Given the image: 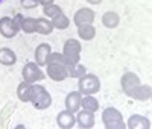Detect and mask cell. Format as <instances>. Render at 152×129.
I'll return each instance as SVG.
<instances>
[{"mask_svg":"<svg viewBox=\"0 0 152 129\" xmlns=\"http://www.w3.org/2000/svg\"><path fill=\"white\" fill-rule=\"evenodd\" d=\"M151 96H152V88H151L149 85H142V84L138 85L134 91L129 94V97H132V99H135V100H140V102L149 100Z\"/></svg>","mask_w":152,"mask_h":129,"instance_id":"cell-16","label":"cell"},{"mask_svg":"<svg viewBox=\"0 0 152 129\" xmlns=\"http://www.w3.org/2000/svg\"><path fill=\"white\" fill-rule=\"evenodd\" d=\"M52 52V47H50V44L47 43H41L40 46H37L35 49V62H37V66H46V61H47V56L49 53Z\"/></svg>","mask_w":152,"mask_h":129,"instance_id":"cell-12","label":"cell"},{"mask_svg":"<svg viewBox=\"0 0 152 129\" xmlns=\"http://www.w3.org/2000/svg\"><path fill=\"white\" fill-rule=\"evenodd\" d=\"M61 12H62V9L58 5H55V3H50V5H44L43 6V14H44L46 18H53L58 14H61Z\"/></svg>","mask_w":152,"mask_h":129,"instance_id":"cell-26","label":"cell"},{"mask_svg":"<svg viewBox=\"0 0 152 129\" xmlns=\"http://www.w3.org/2000/svg\"><path fill=\"white\" fill-rule=\"evenodd\" d=\"M78 35L84 41H91L96 35V29L91 24H84V26H79L78 28Z\"/></svg>","mask_w":152,"mask_h":129,"instance_id":"cell-22","label":"cell"},{"mask_svg":"<svg viewBox=\"0 0 152 129\" xmlns=\"http://www.w3.org/2000/svg\"><path fill=\"white\" fill-rule=\"evenodd\" d=\"M120 85H122V91H123L126 96H129L134 90L140 85V77H138L135 73H132V71H128V73H125V74L122 76Z\"/></svg>","mask_w":152,"mask_h":129,"instance_id":"cell-7","label":"cell"},{"mask_svg":"<svg viewBox=\"0 0 152 129\" xmlns=\"http://www.w3.org/2000/svg\"><path fill=\"white\" fill-rule=\"evenodd\" d=\"M120 23V17L117 12H113V11H108L102 15V24L108 29H116Z\"/></svg>","mask_w":152,"mask_h":129,"instance_id":"cell-18","label":"cell"},{"mask_svg":"<svg viewBox=\"0 0 152 129\" xmlns=\"http://www.w3.org/2000/svg\"><path fill=\"white\" fill-rule=\"evenodd\" d=\"M21 74H23V81H26L29 84H35L38 81H43L46 77V74L43 73L40 66H37V62H28L23 67Z\"/></svg>","mask_w":152,"mask_h":129,"instance_id":"cell-5","label":"cell"},{"mask_svg":"<svg viewBox=\"0 0 152 129\" xmlns=\"http://www.w3.org/2000/svg\"><path fill=\"white\" fill-rule=\"evenodd\" d=\"M81 50H82V46L78 40H67L64 43V49H62V55L66 58V62L67 66H72V64H76L81 61Z\"/></svg>","mask_w":152,"mask_h":129,"instance_id":"cell-4","label":"cell"},{"mask_svg":"<svg viewBox=\"0 0 152 129\" xmlns=\"http://www.w3.org/2000/svg\"><path fill=\"white\" fill-rule=\"evenodd\" d=\"M102 122L107 129H125L126 128V123L123 122V117H122V112L114 106H108L102 112Z\"/></svg>","mask_w":152,"mask_h":129,"instance_id":"cell-2","label":"cell"},{"mask_svg":"<svg viewBox=\"0 0 152 129\" xmlns=\"http://www.w3.org/2000/svg\"><path fill=\"white\" fill-rule=\"evenodd\" d=\"M20 31L18 23L11 17H2L0 18V34L5 38H14Z\"/></svg>","mask_w":152,"mask_h":129,"instance_id":"cell-6","label":"cell"},{"mask_svg":"<svg viewBox=\"0 0 152 129\" xmlns=\"http://www.w3.org/2000/svg\"><path fill=\"white\" fill-rule=\"evenodd\" d=\"M17 62V55L14 53V50H11L9 47H2L0 49V64L2 66H14Z\"/></svg>","mask_w":152,"mask_h":129,"instance_id":"cell-17","label":"cell"},{"mask_svg":"<svg viewBox=\"0 0 152 129\" xmlns=\"http://www.w3.org/2000/svg\"><path fill=\"white\" fill-rule=\"evenodd\" d=\"M37 2L38 3H40V5H50V3H53V0H37Z\"/></svg>","mask_w":152,"mask_h":129,"instance_id":"cell-28","label":"cell"},{"mask_svg":"<svg viewBox=\"0 0 152 129\" xmlns=\"http://www.w3.org/2000/svg\"><path fill=\"white\" fill-rule=\"evenodd\" d=\"M52 24H53L55 29L64 31V29H67L70 26V20H69V17L64 14V12H61V14H58L56 17L52 18Z\"/></svg>","mask_w":152,"mask_h":129,"instance_id":"cell-23","label":"cell"},{"mask_svg":"<svg viewBox=\"0 0 152 129\" xmlns=\"http://www.w3.org/2000/svg\"><path fill=\"white\" fill-rule=\"evenodd\" d=\"M76 123L82 129H91L94 126V115L90 111H79L76 115Z\"/></svg>","mask_w":152,"mask_h":129,"instance_id":"cell-13","label":"cell"},{"mask_svg":"<svg viewBox=\"0 0 152 129\" xmlns=\"http://www.w3.org/2000/svg\"><path fill=\"white\" fill-rule=\"evenodd\" d=\"M29 102L34 105L35 109L43 111L47 109L50 105H52V96L47 90L41 85H34L32 84V90H31V99Z\"/></svg>","mask_w":152,"mask_h":129,"instance_id":"cell-1","label":"cell"},{"mask_svg":"<svg viewBox=\"0 0 152 129\" xmlns=\"http://www.w3.org/2000/svg\"><path fill=\"white\" fill-rule=\"evenodd\" d=\"M81 100H82V94L79 91H72L67 94L66 97V108L72 112L79 111L81 108Z\"/></svg>","mask_w":152,"mask_h":129,"instance_id":"cell-15","label":"cell"},{"mask_svg":"<svg viewBox=\"0 0 152 129\" xmlns=\"http://www.w3.org/2000/svg\"><path fill=\"white\" fill-rule=\"evenodd\" d=\"M53 24H52V20H49V18H37V31L38 34H41V35H50L53 32Z\"/></svg>","mask_w":152,"mask_h":129,"instance_id":"cell-19","label":"cell"},{"mask_svg":"<svg viewBox=\"0 0 152 129\" xmlns=\"http://www.w3.org/2000/svg\"><path fill=\"white\" fill-rule=\"evenodd\" d=\"M94 17L96 15H94L93 9H90V8H81V9L76 11L73 21L79 28V26H84V24H91L94 21Z\"/></svg>","mask_w":152,"mask_h":129,"instance_id":"cell-9","label":"cell"},{"mask_svg":"<svg viewBox=\"0 0 152 129\" xmlns=\"http://www.w3.org/2000/svg\"><path fill=\"white\" fill-rule=\"evenodd\" d=\"M2 2H3V0H0V3H2Z\"/></svg>","mask_w":152,"mask_h":129,"instance_id":"cell-30","label":"cell"},{"mask_svg":"<svg viewBox=\"0 0 152 129\" xmlns=\"http://www.w3.org/2000/svg\"><path fill=\"white\" fill-rule=\"evenodd\" d=\"M81 108H84L85 111H90V112H96L99 109V102L97 99L93 97V94H85L82 96V100H81Z\"/></svg>","mask_w":152,"mask_h":129,"instance_id":"cell-21","label":"cell"},{"mask_svg":"<svg viewBox=\"0 0 152 129\" xmlns=\"http://www.w3.org/2000/svg\"><path fill=\"white\" fill-rule=\"evenodd\" d=\"M47 66V74L52 81L55 82H62L64 79L69 77L67 67L64 64H46Z\"/></svg>","mask_w":152,"mask_h":129,"instance_id":"cell-8","label":"cell"},{"mask_svg":"<svg viewBox=\"0 0 152 129\" xmlns=\"http://www.w3.org/2000/svg\"><path fill=\"white\" fill-rule=\"evenodd\" d=\"M14 109H15V105L14 103H6V105L3 106V109H2V114H0V128H5L6 126V123H8V120H9V117L12 115V112H14Z\"/></svg>","mask_w":152,"mask_h":129,"instance_id":"cell-24","label":"cell"},{"mask_svg":"<svg viewBox=\"0 0 152 129\" xmlns=\"http://www.w3.org/2000/svg\"><path fill=\"white\" fill-rule=\"evenodd\" d=\"M31 90H32V84H29L26 81L20 82L18 87H17V97L21 102H24V103L29 102V99H31Z\"/></svg>","mask_w":152,"mask_h":129,"instance_id":"cell-20","label":"cell"},{"mask_svg":"<svg viewBox=\"0 0 152 129\" xmlns=\"http://www.w3.org/2000/svg\"><path fill=\"white\" fill-rule=\"evenodd\" d=\"M21 5L24 8H34V6L38 5V2H37V0H21Z\"/></svg>","mask_w":152,"mask_h":129,"instance_id":"cell-27","label":"cell"},{"mask_svg":"<svg viewBox=\"0 0 152 129\" xmlns=\"http://www.w3.org/2000/svg\"><path fill=\"white\" fill-rule=\"evenodd\" d=\"M67 73H69V77H78L79 79L81 76L87 73V70L82 64L76 62V64H72V66H67Z\"/></svg>","mask_w":152,"mask_h":129,"instance_id":"cell-25","label":"cell"},{"mask_svg":"<svg viewBox=\"0 0 152 129\" xmlns=\"http://www.w3.org/2000/svg\"><path fill=\"white\" fill-rule=\"evenodd\" d=\"M14 20L18 23L20 31H23L24 34H34L37 31V18L34 17H23L21 14H15Z\"/></svg>","mask_w":152,"mask_h":129,"instance_id":"cell-10","label":"cell"},{"mask_svg":"<svg viewBox=\"0 0 152 129\" xmlns=\"http://www.w3.org/2000/svg\"><path fill=\"white\" fill-rule=\"evenodd\" d=\"M126 128H129V129H151V122H149V119L143 117V115L134 114L129 117L128 123H126Z\"/></svg>","mask_w":152,"mask_h":129,"instance_id":"cell-14","label":"cell"},{"mask_svg":"<svg viewBox=\"0 0 152 129\" xmlns=\"http://www.w3.org/2000/svg\"><path fill=\"white\" fill-rule=\"evenodd\" d=\"M88 3H91V5H100L102 3V0H87Z\"/></svg>","mask_w":152,"mask_h":129,"instance_id":"cell-29","label":"cell"},{"mask_svg":"<svg viewBox=\"0 0 152 129\" xmlns=\"http://www.w3.org/2000/svg\"><path fill=\"white\" fill-rule=\"evenodd\" d=\"M100 90V79L96 74L91 73H85L84 76L79 77L78 82V91L85 96V94H94Z\"/></svg>","mask_w":152,"mask_h":129,"instance_id":"cell-3","label":"cell"},{"mask_svg":"<svg viewBox=\"0 0 152 129\" xmlns=\"http://www.w3.org/2000/svg\"><path fill=\"white\" fill-rule=\"evenodd\" d=\"M56 125L61 129H70L76 125V117H75V112L66 109V111H61L56 117Z\"/></svg>","mask_w":152,"mask_h":129,"instance_id":"cell-11","label":"cell"}]
</instances>
